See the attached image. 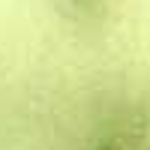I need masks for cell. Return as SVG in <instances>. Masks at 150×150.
I'll list each match as a JSON object with an SVG mask.
<instances>
[{"instance_id": "cell-1", "label": "cell", "mask_w": 150, "mask_h": 150, "mask_svg": "<svg viewBox=\"0 0 150 150\" xmlns=\"http://www.w3.org/2000/svg\"><path fill=\"white\" fill-rule=\"evenodd\" d=\"M93 150H117V147H108V144H102V147H93Z\"/></svg>"}]
</instances>
